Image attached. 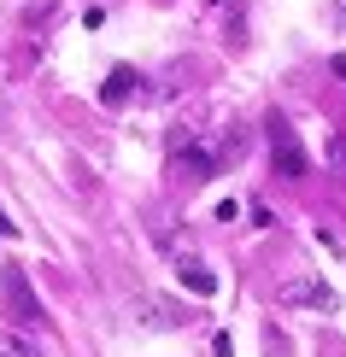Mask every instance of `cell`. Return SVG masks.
I'll list each match as a JSON object with an SVG mask.
<instances>
[{"label": "cell", "mask_w": 346, "mask_h": 357, "mask_svg": "<svg viewBox=\"0 0 346 357\" xmlns=\"http://www.w3.org/2000/svg\"><path fill=\"white\" fill-rule=\"evenodd\" d=\"M135 88H141V77H135V70H112V77H106V88H100V100H106V106H124Z\"/></svg>", "instance_id": "5b68a950"}, {"label": "cell", "mask_w": 346, "mask_h": 357, "mask_svg": "<svg viewBox=\"0 0 346 357\" xmlns=\"http://www.w3.org/2000/svg\"><path fill=\"white\" fill-rule=\"evenodd\" d=\"M176 275H182V287H194L200 299H212V293H217V275L206 270L200 258H176Z\"/></svg>", "instance_id": "3957f363"}, {"label": "cell", "mask_w": 346, "mask_h": 357, "mask_svg": "<svg viewBox=\"0 0 346 357\" xmlns=\"http://www.w3.org/2000/svg\"><path fill=\"white\" fill-rule=\"evenodd\" d=\"M264 135H270V158H276V176L299 182V176L311 170V158H305V146H299V135L288 129V117H270V123H264Z\"/></svg>", "instance_id": "7a4b0ae2"}, {"label": "cell", "mask_w": 346, "mask_h": 357, "mask_svg": "<svg viewBox=\"0 0 346 357\" xmlns=\"http://www.w3.org/2000/svg\"><path fill=\"white\" fill-rule=\"evenodd\" d=\"M0 357H41V351H29L18 334H0Z\"/></svg>", "instance_id": "8992f818"}, {"label": "cell", "mask_w": 346, "mask_h": 357, "mask_svg": "<svg viewBox=\"0 0 346 357\" xmlns=\"http://www.w3.org/2000/svg\"><path fill=\"white\" fill-rule=\"evenodd\" d=\"M282 305H329V287L323 281H288L282 287Z\"/></svg>", "instance_id": "277c9868"}, {"label": "cell", "mask_w": 346, "mask_h": 357, "mask_svg": "<svg viewBox=\"0 0 346 357\" xmlns=\"http://www.w3.org/2000/svg\"><path fill=\"white\" fill-rule=\"evenodd\" d=\"M0 234H18V222H6V211H0Z\"/></svg>", "instance_id": "52a82bcc"}, {"label": "cell", "mask_w": 346, "mask_h": 357, "mask_svg": "<svg viewBox=\"0 0 346 357\" xmlns=\"http://www.w3.org/2000/svg\"><path fill=\"white\" fill-rule=\"evenodd\" d=\"M0 305H6V317L18 328H41V299L29 293V275L18 264H0Z\"/></svg>", "instance_id": "6da1fadb"}]
</instances>
